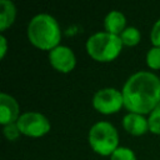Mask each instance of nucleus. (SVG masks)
<instances>
[{"label":"nucleus","instance_id":"f257e3e1","mask_svg":"<svg viewBox=\"0 0 160 160\" xmlns=\"http://www.w3.org/2000/svg\"><path fill=\"white\" fill-rule=\"evenodd\" d=\"M121 92L129 112H151L160 102V78L150 71H136L128 78Z\"/></svg>","mask_w":160,"mask_h":160},{"label":"nucleus","instance_id":"f03ea898","mask_svg":"<svg viewBox=\"0 0 160 160\" xmlns=\"http://www.w3.org/2000/svg\"><path fill=\"white\" fill-rule=\"evenodd\" d=\"M28 39L32 45L42 50H52L60 45L61 30L54 16L46 12L35 15L28 24Z\"/></svg>","mask_w":160,"mask_h":160},{"label":"nucleus","instance_id":"7ed1b4c3","mask_svg":"<svg viewBox=\"0 0 160 160\" xmlns=\"http://www.w3.org/2000/svg\"><path fill=\"white\" fill-rule=\"evenodd\" d=\"M86 51L96 61H111L121 51L122 41L119 35L108 31H98L86 40Z\"/></svg>","mask_w":160,"mask_h":160},{"label":"nucleus","instance_id":"20e7f679","mask_svg":"<svg viewBox=\"0 0 160 160\" xmlns=\"http://www.w3.org/2000/svg\"><path fill=\"white\" fill-rule=\"evenodd\" d=\"M88 140L91 149L100 155H111L119 148V134L109 121L95 122L88 134Z\"/></svg>","mask_w":160,"mask_h":160},{"label":"nucleus","instance_id":"39448f33","mask_svg":"<svg viewBox=\"0 0 160 160\" xmlns=\"http://www.w3.org/2000/svg\"><path fill=\"white\" fill-rule=\"evenodd\" d=\"M16 125L20 130L21 134L32 136V138H39L49 132L50 130V121L49 119L38 111H26L22 112L18 121Z\"/></svg>","mask_w":160,"mask_h":160},{"label":"nucleus","instance_id":"423d86ee","mask_svg":"<svg viewBox=\"0 0 160 160\" xmlns=\"http://www.w3.org/2000/svg\"><path fill=\"white\" fill-rule=\"evenodd\" d=\"M124 105L122 92L115 88H104L92 96V106L101 114H114Z\"/></svg>","mask_w":160,"mask_h":160},{"label":"nucleus","instance_id":"0eeeda50","mask_svg":"<svg viewBox=\"0 0 160 160\" xmlns=\"http://www.w3.org/2000/svg\"><path fill=\"white\" fill-rule=\"evenodd\" d=\"M49 61L54 69L60 72H70L76 64V58L71 48L66 45H58L49 51Z\"/></svg>","mask_w":160,"mask_h":160},{"label":"nucleus","instance_id":"6e6552de","mask_svg":"<svg viewBox=\"0 0 160 160\" xmlns=\"http://www.w3.org/2000/svg\"><path fill=\"white\" fill-rule=\"evenodd\" d=\"M20 108L18 101L9 94H0V122L5 126L8 124L16 122L19 119Z\"/></svg>","mask_w":160,"mask_h":160},{"label":"nucleus","instance_id":"1a4fd4ad","mask_svg":"<svg viewBox=\"0 0 160 160\" xmlns=\"http://www.w3.org/2000/svg\"><path fill=\"white\" fill-rule=\"evenodd\" d=\"M122 126L131 135H142L149 130V121L141 114L128 112L122 118Z\"/></svg>","mask_w":160,"mask_h":160},{"label":"nucleus","instance_id":"9d476101","mask_svg":"<svg viewBox=\"0 0 160 160\" xmlns=\"http://www.w3.org/2000/svg\"><path fill=\"white\" fill-rule=\"evenodd\" d=\"M105 30L114 35H120L126 28L125 15L119 10H111L106 14L104 19Z\"/></svg>","mask_w":160,"mask_h":160},{"label":"nucleus","instance_id":"9b49d317","mask_svg":"<svg viewBox=\"0 0 160 160\" xmlns=\"http://www.w3.org/2000/svg\"><path fill=\"white\" fill-rule=\"evenodd\" d=\"M16 16V9L12 1L0 0V30L4 31L9 28Z\"/></svg>","mask_w":160,"mask_h":160},{"label":"nucleus","instance_id":"f8f14e48","mask_svg":"<svg viewBox=\"0 0 160 160\" xmlns=\"http://www.w3.org/2000/svg\"><path fill=\"white\" fill-rule=\"evenodd\" d=\"M121 41H122V45H126V46H134L136 45L139 41H140V31L135 28V26H126L125 30L119 35Z\"/></svg>","mask_w":160,"mask_h":160},{"label":"nucleus","instance_id":"ddd939ff","mask_svg":"<svg viewBox=\"0 0 160 160\" xmlns=\"http://www.w3.org/2000/svg\"><path fill=\"white\" fill-rule=\"evenodd\" d=\"M148 121H149V130L154 134L160 135V102L150 112Z\"/></svg>","mask_w":160,"mask_h":160},{"label":"nucleus","instance_id":"4468645a","mask_svg":"<svg viewBox=\"0 0 160 160\" xmlns=\"http://www.w3.org/2000/svg\"><path fill=\"white\" fill-rule=\"evenodd\" d=\"M110 160H136V155L130 148L119 146L110 155Z\"/></svg>","mask_w":160,"mask_h":160},{"label":"nucleus","instance_id":"2eb2a0df","mask_svg":"<svg viewBox=\"0 0 160 160\" xmlns=\"http://www.w3.org/2000/svg\"><path fill=\"white\" fill-rule=\"evenodd\" d=\"M146 64L149 68L158 70L160 69V48L159 46H152L146 52Z\"/></svg>","mask_w":160,"mask_h":160},{"label":"nucleus","instance_id":"dca6fc26","mask_svg":"<svg viewBox=\"0 0 160 160\" xmlns=\"http://www.w3.org/2000/svg\"><path fill=\"white\" fill-rule=\"evenodd\" d=\"M2 131H4V135L6 136V139L8 140H11V141L12 140H16L19 138V135L21 134L20 130H19V128H18V125H16V122L5 125L4 129H2Z\"/></svg>","mask_w":160,"mask_h":160},{"label":"nucleus","instance_id":"f3484780","mask_svg":"<svg viewBox=\"0 0 160 160\" xmlns=\"http://www.w3.org/2000/svg\"><path fill=\"white\" fill-rule=\"evenodd\" d=\"M150 39H151V42L154 44V46L160 48V19L156 20V22L152 25V29L150 32Z\"/></svg>","mask_w":160,"mask_h":160},{"label":"nucleus","instance_id":"a211bd4d","mask_svg":"<svg viewBox=\"0 0 160 160\" xmlns=\"http://www.w3.org/2000/svg\"><path fill=\"white\" fill-rule=\"evenodd\" d=\"M6 50H8V41H6V38L1 34L0 35V58L5 56Z\"/></svg>","mask_w":160,"mask_h":160}]
</instances>
